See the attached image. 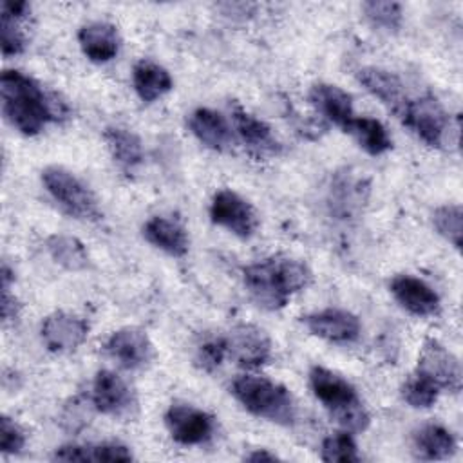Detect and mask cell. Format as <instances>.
Returning <instances> with one entry per match:
<instances>
[{
    "label": "cell",
    "mask_w": 463,
    "mask_h": 463,
    "mask_svg": "<svg viewBox=\"0 0 463 463\" xmlns=\"http://www.w3.org/2000/svg\"><path fill=\"white\" fill-rule=\"evenodd\" d=\"M5 118L25 136L38 134L49 121L69 118L67 103L54 92H45L31 76L7 69L0 78Z\"/></svg>",
    "instance_id": "obj_1"
},
{
    "label": "cell",
    "mask_w": 463,
    "mask_h": 463,
    "mask_svg": "<svg viewBox=\"0 0 463 463\" xmlns=\"http://www.w3.org/2000/svg\"><path fill=\"white\" fill-rule=\"evenodd\" d=\"M309 280V268L291 257H269L244 268V284L251 298L269 311L282 309Z\"/></svg>",
    "instance_id": "obj_2"
},
{
    "label": "cell",
    "mask_w": 463,
    "mask_h": 463,
    "mask_svg": "<svg viewBox=\"0 0 463 463\" xmlns=\"http://www.w3.org/2000/svg\"><path fill=\"white\" fill-rule=\"evenodd\" d=\"M309 385L313 394L344 430L362 432L369 427V414L354 387L345 378L315 365L309 371Z\"/></svg>",
    "instance_id": "obj_3"
},
{
    "label": "cell",
    "mask_w": 463,
    "mask_h": 463,
    "mask_svg": "<svg viewBox=\"0 0 463 463\" xmlns=\"http://www.w3.org/2000/svg\"><path fill=\"white\" fill-rule=\"evenodd\" d=\"M232 392L253 416L279 425H291L295 421L297 407L291 392L273 380L242 374L233 380Z\"/></svg>",
    "instance_id": "obj_4"
},
{
    "label": "cell",
    "mask_w": 463,
    "mask_h": 463,
    "mask_svg": "<svg viewBox=\"0 0 463 463\" xmlns=\"http://www.w3.org/2000/svg\"><path fill=\"white\" fill-rule=\"evenodd\" d=\"M400 121L407 125L429 146H445L447 143L454 145L450 134L456 137L459 134L458 123L452 127L445 109L430 94L409 99Z\"/></svg>",
    "instance_id": "obj_5"
},
{
    "label": "cell",
    "mask_w": 463,
    "mask_h": 463,
    "mask_svg": "<svg viewBox=\"0 0 463 463\" xmlns=\"http://www.w3.org/2000/svg\"><path fill=\"white\" fill-rule=\"evenodd\" d=\"M47 192L74 217L98 219L99 210L92 192L69 170L61 166H47L42 172Z\"/></svg>",
    "instance_id": "obj_6"
},
{
    "label": "cell",
    "mask_w": 463,
    "mask_h": 463,
    "mask_svg": "<svg viewBox=\"0 0 463 463\" xmlns=\"http://www.w3.org/2000/svg\"><path fill=\"white\" fill-rule=\"evenodd\" d=\"M210 219L213 224L226 228L241 239L255 233L259 219L253 206L233 190H219L210 204Z\"/></svg>",
    "instance_id": "obj_7"
},
{
    "label": "cell",
    "mask_w": 463,
    "mask_h": 463,
    "mask_svg": "<svg viewBox=\"0 0 463 463\" xmlns=\"http://www.w3.org/2000/svg\"><path fill=\"white\" fill-rule=\"evenodd\" d=\"M165 425L170 436L181 445H201L206 443L215 432V420L188 403H174L165 412Z\"/></svg>",
    "instance_id": "obj_8"
},
{
    "label": "cell",
    "mask_w": 463,
    "mask_h": 463,
    "mask_svg": "<svg viewBox=\"0 0 463 463\" xmlns=\"http://www.w3.org/2000/svg\"><path fill=\"white\" fill-rule=\"evenodd\" d=\"M416 373L434 382L439 389H449L452 392L461 389L459 360L434 338L423 342Z\"/></svg>",
    "instance_id": "obj_9"
},
{
    "label": "cell",
    "mask_w": 463,
    "mask_h": 463,
    "mask_svg": "<svg viewBox=\"0 0 463 463\" xmlns=\"http://www.w3.org/2000/svg\"><path fill=\"white\" fill-rule=\"evenodd\" d=\"M228 356L237 365L255 369L271 358V342L264 329L253 324L235 326L226 336Z\"/></svg>",
    "instance_id": "obj_10"
},
{
    "label": "cell",
    "mask_w": 463,
    "mask_h": 463,
    "mask_svg": "<svg viewBox=\"0 0 463 463\" xmlns=\"http://www.w3.org/2000/svg\"><path fill=\"white\" fill-rule=\"evenodd\" d=\"M103 349L110 360L128 371L145 367L154 356L152 342L139 327H121L114 331Z\"/></svg>",
    "instance_id": "obj_11"
},
{
    "label": "cell",
    "mask_w": 463,
    "mask_h": 463,
    "mask_svg": "<svg viewBox=\"0 0 463 463\" xmlns=\"http://www.w3.org/2000/svg\"><path fill=\"white\" fill-rule=\"evenodd\" d=\"M311 335L335 342V344H351L360 336V320L356 315L345 309H322L302 318Z\"/></svg>",
    "instance_id": "obj_12"
},
{
    "label": "cell",
    "mask_w": 463,
    "mask_h": 463,
    "mask_svg": "<svg viewBox=\"0 0 463 463\" xmlns=\"http://www.w3.org/2000/svg\"><path fill=\"white\" fill-rule=\"evenodd\" d=\"M87 335L89 324L67 311H54L42 324V340L52 353H71L78 349Z\"/></svg>",
    "instance_id": "obj_13"
},
{
    "label": "cell",
    "mask_w": 463,
    "mask_h": 463,
    "mask_svg": "<svg viewBox=\"0 0 463 463\" xmlns=\"http://www.w3.org/2000/svg\"><path fill=\"white\" fill-rule=\"evenodd\" d=\"M92 405L110 416H125L136 405L130 387L116 373L101 369L92 383Z\"/></svg>",
    "instance_id": "obj_14"
},
{
    "label": "cell",
    "mask_w": 463,
    "mask_h": 463,
    "mask_svg": "<svg viewBox=\"0 0 463 463\" xmlns=\"http://www.w3.org/2000/svg\"><path fill=\"white\" fill-rule=\"evenodd\" d=\"M356 78L367 92H371L398 119H402L405 107L409 103V98H407L402 80L396 74H392L385 69H378V67H364L358 71Z\"/></svg>",
    "instance_id": "obj_15"
},
{
    "label": "cell",
    "mask_w": 463,
    "mask_h": 463,
    "mask_svg": "<svg viewBox=\"0 0 463 463\" xmlns=\"http://www.w3.org/2000/svg\"><path fill=\"white\" fill-rule=\"evenodd\" d=\"M391 293L398 304L412 315L429 317L438 313L439 297L438 293L421 279L412 275H396L391 284Z\"/></svg>",
    "instance_id": "obj_16"
},
{
    "label": "cell",
    "mask_w": 463,
    "mask_h": 463,
    "mask_svg": "<svg viewBox=\"0 0 463 463\" xmlns=\"http://www.w3.org/2000/svg\"><path fill=\"white\" fill-rule=\"evenodd\" d=\"M309 101L324 118L347 132L354 114L353 99L344 89L331 83H317L309 90Z\"/></svg>",
    "instance_id": "obj_17"
},
{
    "label": "cell",
    "mask_w": 463,
    "mask_h": 463,
    "mask_svg": "<svg viewBox=\"0 0 463 463\" xmlns=\"http://www.w3.org/2000/svg\"><path fill=\"white\" fill-rule=\"evenodd\" d=\"M188 127L192 130V134L208 148L217 150V152H224L232 146L233 136H232V128L228 125V121L224 119L222 114L201 107L195 109L190 114L188 119Z\"/></svg>",
    "instance_id": "obj_18"
},
{
    "label": "cell",
    "mask_w": 463,
    "mask_h": 463,
    "mask_svg": "<svg viewBox=\"0 0 463 463\" xmlns=\"http://www.w3.org/2000/svg\"><path fill=\"white\" fill-rule=\"evenodd\" d=\"M83 54L94 63L110 61L119 51L118 29L109 22H90L78 33Z\"/></svg>",
    "instance_id": "obj_19"
},
{
    "label": "cell",
    "mask_w": 463,
    "mask_h": 463,
    "mask_svg": "<svg viewBox=\"0 0 463 463\" xmlns=\"http://www.w3.org/2000/svg\"><path fill=\"white\" fill-rule=\"evenodd\" d=\"M232 118L237 134L251 152L259 156H273L280 152V143L275 139L271 128L262 119L246 112L239 105L233 107Z\"/></svg>",
    "instance_id": "obj_20"
},
{
    "label": "cell",
    "mask_w": 463,
    "mask_h": 463,
    "mask_svg": "<svg viewBox=\"0 0 463 463\" xmlns=\"http://www.w3.org/2000/svg\"><path fill=\"white\" fill-rule=\"evenodd\" d=\"M143 235L152 246L172 257H183L188 251L186 230L177 221L156 215L145 222Z\"/></svg>",
    "instance_id": "obj_21"
},
{
    "label": "cell",
    "mask_w": 463,
    "mask_h": 463,
    "mask_svg": "<svg viewBox=\"0 0 463 463\" xmlns=\"http://www.w3.org/2000/svg\"><path fill=\"white\" fill-rule=\"evenodd\" d=\"M132 83L141 101L152 103L172 89V76L159 63L141 60L132 69Z\"/></svg>",
    "instance_id": "obj_22"
},
{
    "label": "cell",
    "mask_w": 463,
    "mask_h": 463,
    "mask_svg": "<svg viewBox=\"0 0 463 463\" xmlns=\"http://www.w3.org/2000/svg\"><path fill=\"white\" fill-rule=\"evenodd\" d=\"M103 139L110 150L112 159L125 172H134L143 161L141 139L128 128L109 127L103 132Z\"/></svg>",
    "instance_id": "obj_23"
},
{
    "label": "cell",
    "mask_w": 463,
    "mask_h": 463,
    "mask_svg": "<svg viewBox=\"0 0 463 463\" xmlns=\"http://www.w3.org/2000/svg\"><path fill=\"white\" fill-rule=\"evenodd\" d=\"M414 452L421 459H447L456 452V439L443 425L427 423L414 434Z\"/></svg>",
    "instance_id": "obj_24"
},
{
    "label": "cell",
    "mask_w": 463,
    "mask_h": 463,
    "mask_svg": "<svg viewBox=\"0 0 463 463\" xmlns=\"http://www.w3.org/2000/svg\"><path fill=\"white\" fill-rule=\"evenodd\" d=\"M58 461H130L132 452L119 443L65 445L54 452Z\"/></svg>",
    "instance_id": "obj_25"
},
{
    "label": "cell",
    "mask_w": 463,
    "mask_h": 463,
    "mask_svg": "<svg viewBox=\"0 0 463 463\" xmlns=\"http://www.w3.org/2000/svg\"><path fill=\"white\" fill-rule=\"evenodd\" d=\"M347 132L353 134L360 146L371 156H382L392 148V139L389 137L387 128L374 118H354Z\"/></svg>",
    "instance_id": "obj_26"
},
{
    "label": "cell",
    "mask_w": 463,
    "mask_h": 463,
    "mask_svg": "<svg viewBox=\"0 0 463 463\" xmlns=\"http://www.w3.org/2000/svg\"><path fill=\"white\" fill-rule=\"evenodd\" d=\"M47 251L56 264L69 271H81L89 266V253L76 237L54 233L47 239Z\"/></svg>",
    "instance_id": "obj_27"
},
{
    "label": "cell",
    "mask_w": 463,
    "mask_h": 463,
    "mask_svg": "<svg viewBox=\"0 0 463 463\" xmlns=\"http://www.w3.org/2000/svg\"><path fill=\"white\" fill-rule=\"evenodd\" d=\"M432 222L443 239H447L456 250L461 248L463 210L459 204H443L436 208L432 213Z\"/></svg>",
    "instance_id": "obj_28"
},
{
    "label": "cell",
    "mask_w": 463,
    "mask_h": 463,
    "mask_svg": "<svg viewBox=\"0 0 463 463\" xmlns=\"http://www.w3.org/2000/svg\"><path fill=\"white\" fill-rule=\"evenodd\" d=\"M320 458L327 463H356L360 461L356 443L351 436V432L342 430L327 436L322 441Z\"/></svg>",
    "instance_id": "obj_29"
},
{
    "label": "cell",
    "mask_w": 463,
    "mask_h": 463,
    "mask_svg": "<svg viewBox=\"0 0 463 463\" xmlns=\"http://www.w3.org/2000/svg\"><path fill=\"white\" fill-rule=\"evenodd\" d=\"M439 387L430 382L429 378H425L420 373H414L402 387V396L403 400L414 407V409H427L430 407L439 394Z\"/></svg>",
    "instance_id": "obj_30"
},
{
    "label": "cell",
    "mask_w": 463,
    "mask_h": 463,
    "mask_svg": "<svg viewBox=\"0 0 463 463\" xmlns=\"http://www.w3.org/2000/svg\"><path fill=\"white\" fill-rule=\"evenodd\" d=\"M362 9L374 27H382L385 31H398V27L402 25V5L398 2L371 0L365 2Z\"/></svg>",
    "instance_id": "obj_31"
},
{
    "label": "cell",
    "mask_w": 463,
    "mask_h": 463,
    "mask_svg": "<svg viewBox=\"0 0 463 463\" xmlns=\"http://www.w3.org/2000/svg\"><path fill=\"white\" fill-rule=\"evenodd\" d=\"M228 356V347H226V336H208L197 345L195 353V364L206 371L212 373L215 371L222 360Z\"/></svg>",
    "instance_id": "obj_32"
},
{
    "label": "cell",
    "mask_w": 463,
    "mask_h": 463,
    "mask_svg": "<svg viewBox=\"0 0 463 463\" xmlns=\"http://www.w3.org/2000/svg\"><path fill=\"white\" fill-rule=\"evenodd\" d=\"M20 18L11 16L9 13L2 11L0 18V45H2V54L5 58L20 54L25 49V34L18 25Z\"/></svg>",
    "instance_id": "obj_33"
},
{
    "label": "cell",
    "mask_w": 463,
    "mask_h": 463,
    "mask_svg": "<svg viewBox=\"0 0 463 463\" xmlns=\"http://www.w3.org/2000/svg\"><path fill=\"white\" fill-rule=\"evenodd\" d=\"M25 445L24 430L9 416L0 418V450L4 454H18Z\"/></svg>",
    "instance_id": "obj_34"
},
{
    "label": "cell",
    "mask_w": 463,
    "mask_h": 463,
    "mask_svg": "<svg viewBox=\"0 0 463 463\" xmlns=\"http://www.w3.org/2000/svg\"><path fill=\"white\" fill-rule=\"evenodd\" d=\"M11 286H2V318L4 322L14 320L18 315V302L14 295H11Z\"/></svg>",
    "instance_id": "obj_35"
},
{
    "label": "cell",
    "mask_w": 463,
    "mask_h": 463,
    "mask_svg": "<svg viewBox=\"0 0 463 463\" xmlns=\"http://www.w3.org/2000/svg\"><path fill=\"white\" fill-rule=\"evenodd\" d=\"M2 11L9 13L14 18H24L29 11V4L27 2H4Z\"/></svg>",
    "instance_id": "obj_36"
},
{
    "label": "cell",
    "mask_w": 463,
    "mask_h": 463,
    "mask_svg": "<svg viewBox=\"0 0 463 463\" xmlns=\"http://www.w3.org/2000/svg\"><path fill=\"white\" fill-rule=\"evenodd\" d=\"M244 459H246V461L259 463V461H277L279 458H277L275 454H269L268 450H253V452L248 454Z\"/></svg>",
    "instance_id": "obj_37"
}]
</instances>
